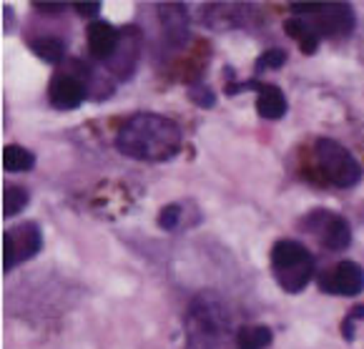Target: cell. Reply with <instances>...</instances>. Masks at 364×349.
I'll list each match as a JSON object with an SVG mask.
<instances>
[{"instance_id":"6da1fadb","label":"cell","mask_w":364,"mask_h":349,"mask_svg":"<svg viewBox=\"0 0 364 349\" xmlns=\"http://www.w3.org/2000/svg\"><path fill=\"white\" fill-rule=\"evenodd\" d=\"M181 129L161 113H134L116 134V149L129 159L146 163H164L178 156Z\"/></svg>"},{"instance_id":"7a4b0ae2","label":"cell","mask_w":364,"mask_h":349,"mask_svg":"<svg viewBox=\"0 0 364 349\" xmlns=\"http://www.w3.org/2000/svg\"><path fill=\"white\" fill-rule=\"evenodd\" d=\"M236 334L226 304L216 294H198L186 312V349H234Z\"/></svg>"},{"instance_id":"3957f363","label":"cell","mask_w":364,"mask_h":349,"mask_svg":"<svg viewBox=\"0 0 364 349\" xmlns=\"http://www.w3.org/2000/svg\"><path fill=\"white\" fill-rule=\"evenodd\" d=\"M272 276L287 294H301L314 279V257L294 239H279L269 254Z\"/></svg>"},{"instance_id":"277c9868","label":"cell","mask_w":364,"mask_h":349,"mask_svg":"<svg viewBox=\"0 0 364 349\" xmlns=\"http://www.w3.org/2000/svg\"><path fill=\"white\" fill-rule=\"evenodd\" d=\"M314 159L321 176L339 188H352L362 178V166L357 159L332 139H319L314 144Z\"/></svg>"},{"instance_id":"5b68a950","label":"cell","mask_w":364,"mask_h":349,"mask_svg":"<svg viewBox=\"0 0 364 349\" xmlns=\"http://www.w3.org/2000/svg\"><path fill=\"white\" fill-rule=\"evenodd\" d=\"M294 16H314V33L327 38H347L354 31V11L347 3H294Z\"/></svg>"},{"instance_id":"8992f818","label":"cell","mask_w":364,"mask_h":349,"mask_svg":"<svg viewBox=\"0 0 364 349\" xmlns=\"http://www.w3.org/2000/svg\"><path fill=\"white\" fill-rule=\"evenodd\" d=\"M299 226L316 237V242L329 252H344L352 244V226L344 216L334 214L329 209H314L299 221Z\"/></svg>"},{"instance_id":"52a82bcc","label":"cell","mask_w":364,"mask_h":349,"mask_svg":"<svg viewBox=\"0 0 364 349\" xmlns=\"http://www.w3.org/2000/svg\"><path fill=\"white\" fill-rule=\"evenodd\" d=\"M43 249V231L38 221H23L3 234V272H13Z\"/></svg>"},{"instance_id":"ba28073f","label":"cell","mask_w":364,"mask_h":349,"mask_svg":"<svg viewBox=\"0 0 364 349\" xmlns=\"http://www.w3.org/2000/svg\"><path fill=\"white\" fill-rule=\"evenodd\" d=\"M319 289L324 294L334 296H359L364 291V269L357 262H339L337 267H332L327 274H321L316 279Z\"/></svg>"},{"instance_id":"9c48e42d","label":"cell","mask_w":364,"mask_h":349,"mask_svg":"<svg viewBox=\"0 0 364 349\" xmlns=\"http://www.w3.org/2000/svg\"><path fill=\"white\" fill-rule=\"evenodd\" d=\"M48 101L58 111H75L80 103L86 101V86L78 75L60 73L55 75L48 86Z\"/></svg>"},{"instance_id":"30bf717a","label":"cell","mask_w":364,"mask_h":349,"mask_svg":"<svg viewBox=\"0 0 364 349\" xmlns=\"http://www.w3.org/2000/svg\"><path fill=\"white\" fill-rule=\"evenodd\" d=\"M121 38H124V33L116 31L111 23H106V21L91 23L86 31L88 53H91L96 60H101V63H108V60L116 55L118 45H121Z\"/></svg>"},{"instance_id":"8fae6325","label":"cell","mask_w":364,"mask_h":349,"mask_svg":"<svg viewBox=\"0 0 364 349\" xmlns=\"http://www.w3.org/2000/svg\"><path fill=\"white\" fill-rule=\"evenodd\" d=\"M159 21L171 45H183L188 41V13L181 3H164L159 6Z\"/></svg>"},{"instance_id":"7c38bea8","label":"cell","mask_w":364,"mask_h":349,"mask_svg":"<svg viewBox=\"0 0 364 349\" xmlns=\"http://www.w3.org/2000/svg\"><path fill=\"white\" fill-rule=\"evenodd\" d=\"M287 108H289V103H287V96L282 93V88L277 86H259V96H257V111L262 119L267 121H279L284 119Z\"/></svg>"},{"instance_id":"4fadbf2b","label":"cell","mask_w":364,"mask_h":349,"mask_svg":"<svg viewBox=\"0 0 364 349\" xmlns=\"http://www.w3.org/2000/svg\"><path fill=\"white\" fill-rule=\"evenodd\" d=\"M129 38H131V33H124V38H121V45H118L116 55H113V58L106 63L108 68H111V73H116L121 81H126V78L134 73L136 58H139V45H131Z\"/></svg>"},{"instance_id":"5bb4252c","label":"cell","mask_w":364,"mask_h":349,"mask_svg":"<svg viewBox=\"0 0 364 349\" xmlns=\"http://www.w3.org/2000/svg\"><path fill=\"white\" fill-rule=\"evenodd\" d=\"M284 31L289 38H294L296 43H299L301 53L304 55H311L316 53V45H319V36L314 33V28L306 26L301 18H289V21H284Z\"/></svg>"},{"instance_id":"9a60e30c","label":"cell","mask_w":364,"mask_h":349,"mask_svg":"<svg viewBox=\"0 0 364 349\" xmlns=\"http://www.w3.org/2000/svg\"><path fill=\"white\" fill-rule=\"evenodd\" d=\"M274 342V332L264 324L236 329V349H267Z\"/></svg>"},{"instance_id":"2e32d148","label":"cell","mask_w":364,"mask_h":349,"mask_svg":"<svg viewBox=\"0 0 364 349\" xmlns=\"http://www.w3.org/2000/svg\"><path fill=\"white\" fill-rule=\"evenodd\" d=\"M36 166V156L33 151H28L26 146L11 144L3 149V168L8 173H26Z\"/></svg>"},{"instance_id":"e0dca14e","label":"cell","mask_w":364,"mask_h":349,"mask_svg":"<svg viewBox=\"0 0 364 349\" xmlns=\"http://www.w3.org/2000/svg\"><path fill=\"white\" fill-rule=\"evenodd\" d=\"M31 48H33V53H36L38 58L46 60V63H50V65L60 63V60H63V55H65L63 41H60V38H53V36L38 38V41H33V43H31Z\"/></svg>"},{"instance_id":"ac0fdd59","label":"cell","mask_w":364,"mask_h":349,"mask_svg":"<svg viewBox=\"0 0 364 349\" xmlns=\"http://www.w3.org/2000/svg\"><path fill=\"white\" fill-rule=\"evenodd\" d=\"M28 204H31V193H28L23 186H6L3 188V216H6V219L18 216Z\"/></svg>"},{"instance_id":"d6986e66","label":"cell","mask_w":364,"mask_h":349,"mask_svg":"<svg viewBox=\"0 0 364 349\" xmlns=\"http://www.w3.org/2000/svg\"><path fill=\"white\" fill-rule=\"evenodd\" d=\"M287 63V50H282V48H269V50H264L262 55H259V60H257V73H264V70H277V68H282V65Z\"/></svg>"},{"instance_id":"ffe728a7","label":"cell","mask_w":364,"mask_h":349,"mask_svg":"<svg viewBox=\"0 0 364 349\" xmlns=\"http://www.w3.org/2000/svg\"><path fill=\"white\" fill-rule=\"evenodd\" d=\"M181 206L178 204H168V206H164L161 209V214H159V226L164 231H176L178 229V224H181Z\"/></svg>"},{"instance_id":"44dd1931","label":"cell","mask_w":364,"mask_h":349,"mask_svg":"<svg viewBox=\"0 0 364 349\" xmlns=\"http://www.w3.org/2000/svg\"><path fill=\"white\" fill-rule=\"evenodd\" d=\"M188 98L201 108H214L216 103V96L209 86H191L188 88Z\"/></svg>"},{"instance_id":"7402d4cb","label":"cell","mask_w":364,"mask_h":349,"mask_svg":"<svg viewBox=\"0 0 364 349\" xmlns=\"http://www.w3.org/2000/svg\"><path fill=\"white\" fill-rule=\"evenodd\" d=\"M70 8H73L75 13H80V16L91 18V16H96V13L101 11V3H73Z\"/></svg>"},{"instance_id":"603a6c76","label":"cell","mask_w":364,"mask_h":349,"mask_svg":"<svg viewBox=\"0 0 364 349\" xmlns=\"http://www.w3.org/2000/svg\"><path fill=\"white\" fill-rule=\"evenodd\" d=\"M33 8L36 11H41V13H60V11H65V3H43V0H36L33 3Z\"/></svg>"},{"instance_id":"cb8c5ba5","label":"cell","mask_w":364,"mask_h":349,"mask_svg":"<svg viewBox=\"0 0 364 349\" xmlns=\"http://www.w3.org/2000/svg\"><path fill=\"white\" fill-rule=\"evenodd\" d=\"M342 334H344V339H347V342H354V319L349 317H344V322H342Z\"/></svg>"},{"instance_id":"d4e9b609","label":"cell","mask_w":364,"mask_h":349,"mask_svg":"<svg viewBox=\"0 0 364 349\" xmlns=\"http://www.w3.org/2000/svg\"><path fill=\"white\" fill-rule=\"evenodd\" d=\"M349 317L357 322V319H364V304H359V306H354L352 312H349Z\"/></svg>"}]
</instances>
